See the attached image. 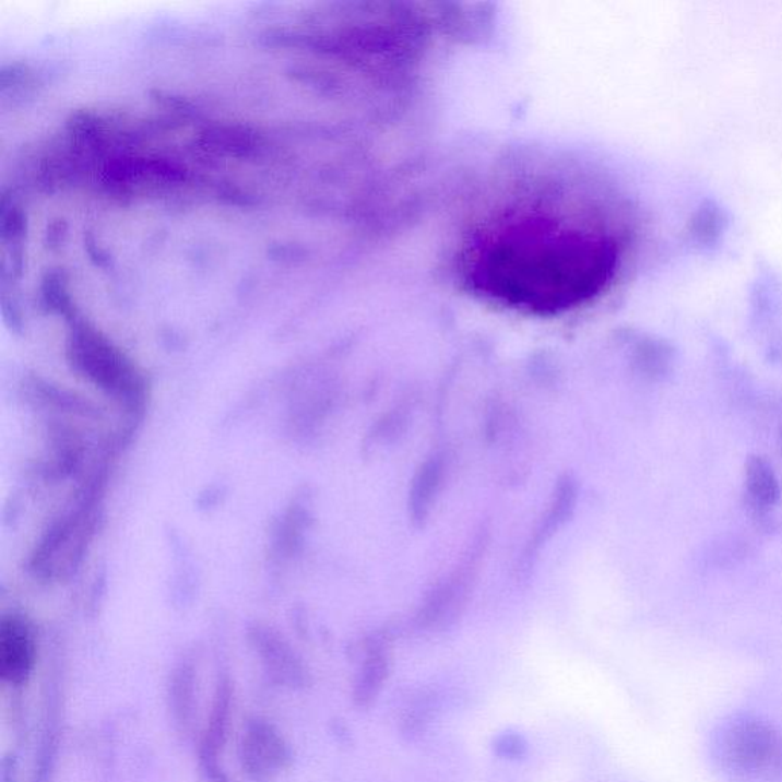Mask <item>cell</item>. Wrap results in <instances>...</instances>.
<instances>
[{
  "instance_id": "6",
  "label": "cell",
  "mask_w": 782,
  "mask_h": 782,
  "mask_svg": "<svg viewBox=\"0 0 782 782\" xmlns=\"http://www.w3.org/2000/svg\"><path fill=\"white\" fill-rule=\"evenodd\" d=\"M256 650L272 682L289 689H303L310 684V674L297 653L272 632H256Z\"/></svg>"
},
{
  "instance_id": "3",
  "label": "cell",
  "mask_w": 782,
  "mask_h": 782,
  "mask_svg": "<svg viewBox=\"0 0 782 782\" xmlns=\"http://www.w3.org/2000/svg\"><path fill=\"white\" fill-rule=\"evenodd\" d=\"M72 355L82 369L97 384L120 396H133L138 391L135 371L125 362L120 352L110 346L92 329H76L72 340Z\"/></svg>"
},
{
  "instance_id": "12",
  "label": "cell",
  "mask_w": 782,
  "mask_h": 782,
  "mask_svg": "<svg viewBox=\"0 0 782 782\" xmlns=\"http://www.w3.org/2000/svg\"><path fill=\"white\" fill-rule=\"evenodd\" d=\"M25 214L22 213L21 209L13 205L7 206L5 202H2V236L3 239H17L25 232Z\"/></svg>"
},
{
  "instance_id": "4",
  "label": "cell",
  "mask_w": 782,
  "mask_h": 782,
  "mask_svg": "<svg viewBox=\"0 0 782 782\" xmlns=\"http://www.w3.org/2000/svg\"><path fill=\"white\" fill-rule=\"evenodd\" d=\"M239 760L252 781H270L293 766L294 750L274 724L254 719L241 734Z\"/></svg>"
},
{
  "instance_id": "1",
  "label": "cell",
  "mask_w": 782,
  "mask_h": 782,
  "mask_svg": "<svg viewBox=\"0 0 782 782\" xmlns=\"http://www.w3.org/2000/svg\"><path fill=\"white\" fill-rule=\"evenodd\" d=\"M619 268V244L597 226L521 211L490 222L467 241V287L508 308L559 313L604 293Z\"/></svg>"
},
{
  "instance_id": "16",
  "label": "cell",
  "mask_w": 782,
  "mask_h": 782,
  "mask_svg": "<svg viewBox=\"0 0 782 782\" xmlns=\"http://www.w3.org/2000/svg\"><path fill=\"white\" fill-rule=\"evenodd\" d=\"M780 445H781V452H782V428L780 429Z\"/></svg>"
},
{
  "instance_id": "10",
  "label": "cell",
  "mask_w": 782,
  "mask_h": 782,
  "mask_svg": "<svg viewBox=\"0 0 782 782\" xmlns=\"http://www.w3.org/2000/svg\"><path fill=\"white\" fill-rule=\"evenodd\" d=\"M194 668L190 662H183L174 671L168 685V701L175 723L186 731L194 715Z\"/></svg>"
},
{
  "instance_id": "15",
  "label": "cell",
  "mask_w": 782,
  "mask_h": 782,
  "mask_svg": "<svg viewBox=\"0 0 782 782\" xmlns=\"http://www.w3.org/2000/svg\"><path fill=\"white\" fill-rule=\"evenodd\" d=\"M15 760L14 757H8L2 762V782H15Z\"/></svg>"
},
{
  "instance_id": "8",
  "label": "cell",
  "mask_w": 782,
  "mask_h": 782,
  "mask_svg": "<svg viewBox=\"0 0 782 782\" xmlns=\"http://www.w3.org/2000/svg\"><path fill=\"white\" fill-rule=\"evenodd\" d=\"M391 661L389 648L384 640H375L367 651L362 671L354 686V703L356 708L367 709L377 701L379 692L384 688L390 676Z\"/></svg>"
},
{
  "instance_id": "2",
  "label": "cell",
  "mask_w": 782,
  "mask_h": 782,
  "mask_svg": "<svg viewBox=\"0 0 782 782\" xmlns=\"http://www.w3.org/2000/svg\"><path fill=\"white\" fill-rule=\"evenodd\" d=\"M716 750L723 768L739 780L782 778V732L772 724L753 716L734 720L723 727Z\"/></svg>"
},
{
  "instance_id": "11",
  "label": "cell",
  "mask_w": 782,
  "mask_h": 782,
  "mask_svg": "<svg viewBox=\"0 0 782 782\" xmlns=\"http://www.w3.org/2000/svg\"><path fill=\"white\" fill-rule=\"evenodd\" d=\"M494 753L500 758L519 760L528 753V742L523 735L516 734V732H505L494 742Z\"/></svg>"
},
{
  "instance_id": "5",
  "label": "cell",
  "mask_w": 782,
  "mask_h": 782,
  "mask_svg": "<svg viewBox=\"0 0 782 782\" xmlns=\"http://www.w3.org/2000/svg\"><path fill=\"white\" fill-rule=\"evenodd\" d=\"M37 661L33 628L19 616L3 617L0 624V677L10 686L28 684Z\"/></svg>"
},
{
  "instance_id": "7",
  "label": "cell",
  "mask_w": 782,
  "mask_h": 782,
  "mask_svg": "<svg viewBox=\"0 0 782 782\" xmlns=\"http://www.w3.org/2000/svg\"><path fill=\"white\" fill-rule=\"evenodd\" d=\"M233 685L228 677L218 680L216 694H214L213 708L203 735L201 747H199V762H217L218 753L225 746L228 737L229 719H232Z\"/></svg>"
},
{
  "instance_id": "14",
  "label": "cell",
  "mask_w": 782,
  "mask_h": 782,
  "mask_svg": "<svg viewBox=\"0 0 782 782\" xmlns=\"http://www.w3.org/2000/svg\"><path fill=\"white\" fill-rule=\"evenodd\" d=\"M201 772L209 782H229L221 765L206 766V768H201Z\"/></svg>"
},
{
  "instance_id": "9",
  "label": "cell",
  "mask_w": 782,
  "mask_h": 782,
  "mask_svg": "<svg viewBox=\"0 0 782 782\" xmlns=\"http://www.w3.org/2000/svg\"><path fill=\"white\" fill-rule=\"evenodd\" d=\"M747 503L757 516H765L781 497V486L772 465L761 455H750L746 462Z\"/></svg>"
},
{
  "instance_id": "13",
  "label": "cell",
  "mask_w": 782,
  "mask_h": 782,
  "mask_svg": "<svg viewBox=\"0 0 782 782\" xmlns=\"http://www.w3.org/2000/svg\"><path fill=\"white\" fill-rule=\"evenodd\" d=\"M45 297L48 303H51L52 308L60 310V312L67 313L71 309L67 291H64L63 279L59 274L49 275L45 280Z\"/></svg>"
}]
</instances>
